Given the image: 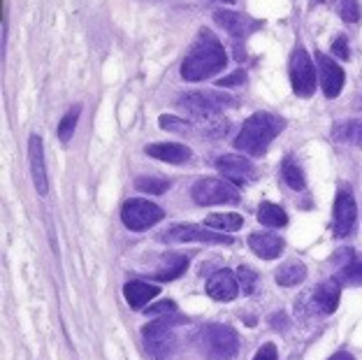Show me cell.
<instances>
[{
	"instance_id": "2e32d148",
	"label": "cell",
	"mask_w": 362,
	"mask_h": 360,
	"mask_svg": "<svg viewBox=\"0 0 362 360\" xmlns=\"http://www.w3.org/2000/svg\"><path fill=\"white\" fill-rule=\"evenodd\" d=\"M249 247H251V251L256 253L258 258L272 260V258L281 256L286 242L279 235H274V233H253L249 237Z\"/></svg>"
},
{
	"instance_id": "8992f818",
	"label": "cell",
	"mask_w": 362,
	"mask_h": 360,
	"mask_svg": "<svg viewBox=\"0 0 362 360\" xmlns=\"http://www.w3.org/2000/svg\"><path fill=\"white\" fill-rule=\"evenodd\" d=\"M191 195L195 204L200 207H209V204H226V202H237L240 200V191L237 184L226 182V179L216 177H202L197 179L191 188Z\"/></svg>"
},
{
	"instance_id": "277c9868",
	"label": "cell",
	"mask_w": 362,
	"mask_h": 360,
	"mask_svg": "<svg viewBox=\"0 0 362 360\" xmlns=\"http://www.w3.org/2000/svg\"><path fill=\"white\" fill-rule=\"evenodd\" d=\"M235 98L226 93H214V91H188L179 98V108H184L193 119L207 121L218 117L226 108H233Z\"/></svg>"
},
{
	"instance_id": "4dcf8cb0",
	"label": "cell",
	"mask_w": 362,
	"mask_h": 360,
	"mask_svg": "<svg viewBox=\"0 0 362 360\" xmlns=\"http://www.w3.org/2000/svg\"><path fill=\"white\" fill-rule=\"evenodd\" d=\"M360 14V0H339V16L346 23H358Z\"/></svg>"
},
{
	"instance_id": "f546056e",
	"label": "cell",
	"mask_w": 362,
	"mask_h": 360,
	"mask_svg": "<svg viewBox=\"0 0 362 360\" xmlns=\"http://www.w3.org/2000/svg\"><path fill=\"white\" fill-rule=\"evenodd\" d=\"M237 281H240V289L246 293V296H251L253 289H256V284H258V274L253 272L249 265H242L240 269H237Z\"/></svg>"
},
{
	"instance_id": "6da1fadb",
	"label": "cell",
	"mask_w": 362,
	"mask_h": 360,
	"mask_svg": "<svg viewBox=\"0 0 362 360\" xmlns=\"http://www.w3.org/2000/svg\"><path fill=\"white\" fill-rule=\"evenodd\" d=\"M226 63L228 56L223 45L207 28H202L197 33V40L193 42L191 52L186 54L184 65H181V77L186 81H202L223 70Z\"/></svg>"
},
{
	"instance_id": "d4e9b609",
	"label": "cell",
	"mask_w": 362,
	"mask_h": 360,
	"mask_svg": "<svg viewBox=\"0 0 362 360\" xmlns=\"http://www.w3.org/2000/svg\"><path fill=\"white\" fill-rule=\"evenodd\" d=\"M79 114H81V105H75V108H70L68 114H65V117L61 119V124H59V140L63 144H68L72 140V135H75Z\"/></svg>"
},
{
	"instance_id": "f1b7e54d",
	"label": "cell",
	"mask_w": 362,
	"mask_h": 360,
	"mask_svg": "<svg viewBox=\"0 0 362 360\" xmlns=\"http://www.w3.org/2000/svg\"><path fill=\"white\" fill-rule=\"evenodd\" d=\"M337 279L341 284H349V286H358L362 284V260H353V263L344 265L337 274Z\"/></svg>"
},
{
	"instance_id": "5b68a950",
	"label": "cell",
	"mask_w": 362,
	"mask_h": 360,
	"mask_svg": "<svg viewBox=\"0 0 362 360\" xmlns=\"http://www.w3.org/2000/svg\"><path fill=\"white\" fill-rule=\"evenodd\" d=\"M170 321H179V316L175 318H156V321L146 323L142 328V342L146 354L156 360H165L172 356V351L177 347V337L170 328Z\"/></svg>"
},
{
	"instance_id": "3957f363",
	"label": "cell",
	"mask_w": 362,
	"mask_h": 360,
	"mask_svg": "<svg viewBox=\"0 0 362 360\" xmlns=\"http://www.w3.org/2000/svg\"><path fill=\"white\" fill-rule=\"evenodd\" d=\"M197 347L209 360H233L240 351V339L230 325L209 323L197 335Z\"/></svg>"
},
{
	"instance_id": "7c38bea8",
	"label": "cell",
	"mask_w": 362,
	"mask_h": 360,
	"mask_svg": "<svg viewBox=\"0 0 362 360\" xmlns=\"http://www.w3.org/2000/svg\"><path fill=\"white\" fill-rule=\"evenodd\" d=\"M218 173L223 175L228 182H233L237 186L249 184L253 177H256V170H253L251 161H246L244 156H237V153H226L216 161Z\"/></svg>"
},
{
	"instance_id": "1f68e13d",
	"label": "cell",
	"mask_w": 362,
	"mask_h": 360,
	"mask_svg": "<svg viewBox=\"0 0 362 360\" xmlns=\"http://www.w3.org/2000/svg\"><path fill=\"white\" fill-rule=\"evenodd\" d=\"M146 314H149V316H160V318H175V316H179L177 314V305H175V302H170V300H163V302H158V305L146 307Z\"/></svg>"
},
{
	"instance_id": "4fadbf2b",
	"label": "cell",
	"mask_w": 362,
	"mask_h": 360,
	"mask_svg": "<svg viewBox=\"0 0 362 360\" xmlns=\"http://www.w3.org/2000/svg\"><path fill=\"white\" fill-rule=\"evenodd\" d=\"M316 65H318V77L325 98H337L344 88V70L334 63V59L320 52L316 54Z\"/></svg>"
},
{
	"instance_id": "cb8c5ba5",
	"label": "cell",
	"mask_w": 362,
	"mask_h": 360,
	"mask_svg": "<svg viewBox=\"0 0 362 360\" xmlns=\"http://www.w3.org/2000/svg\"><path fill=\"white\" fill-rule=\"evenodd\" d=\"M258 221L267 228H284L288 223V216L284 207H279L274 202H262L258 207Z\"/></svg>"
},
{
	"instance_id": "d6986e66",
	"label": "cell",
	"mask_w": 362,
	"mask_h": 360,
	"mask_svg": "<svg viewBox=\"0 0 362 360\" xmlns=\"http://www.w3.org/2000/svg\"><path fill=\"white\" fill-rule=\"evenodd\" d=\"M146 153L151 158L165 161V163H186L191 158V149L179 142H160V144H149L146 146Z\"/></svg>"
},
{
	"instance_id": "9a60e30c",
	"label": "cell",
	"mask_w": 362,
	"mask_h": 360,
	"mask_svg": "<svg viewBox=\"0 0 362 360\" xmlns=\"http://www.w3.org/2000/svg\"><path fill=\"white\" fill-rule=\"evenodd\" d=\"M207 293L209 298L218 300V302H230L237 298V291H240V281H237V274L233 269H218L207 279Z\"/></svg>"
},
{
	"instance_id": "e0dca14e",
	"label": "cell",
	"mask_w": 362,
	"mask_h": 360,
	"mask_svg": "<svg viewBox=\"0 0 362 360\" xmlns=\"http://www.w3.org/2000/svg\"><path fill=\"white\" fill-rule=\"evenodd\" d=\"M158 293H160V286L142 281V279H133L123 286V296H126V302L133 309L146 307L153 298H158Z\"/></svg>"
},
{
	"instance_id": "7a4b0ae2",
	"label": "cell",
	"mask_w": 362,
	"mask_h": 360,
	"mask_svg": "<svg viewBox=\"0 0 362 360\" xmlns=\"http://www.w3.org/2000/svg\"><path fill=\"white\" fill-rule=\"evenodd\" d=\"M286 121L279 114L272 112H256L253 117L244 121L240 135L235 137V149L249 153L253 158H260L267 153V146L272 140H276L284 130Z\"/></svg>"
},
{
	"instance_id": "d6a6232c",
	"label": "cell",
	"mask_w": 362,
	"mask_h": 360,
	"mask_svg": "<svg viewBox=\"0 0 362 360\" xmlns=\"http://www.w3.org/2000/svg\"><path fill=\"white\" fill-rule=\"evenodd\" d=\"M332 54L337 56V59H341V61H349V54H351V49H349V42H346V37H337L334 42H332Z\"/></svg>"
},
{
	"instance_id": "603a6c76",
	"label": "cell",
	"mask_w": 362,
	"mask_h": 360,
	"mask_svg": "<svg viewBox=\"0 0 362 360\" xmlns=\"http://www.w3.org/2000/svg\"><path fill=\"white\" fill-rule=\"evenodd\" d=\"M204 226L211 228V231L216 233H237L242 231L244 226V219L240 214H233V211H216V214H209L207 219H204Z\"/></svg>"
},
{
	"instance_id": "ac0fdd59",
	"label": "cell",
	"mask_w": 362,
	"mask_h": 360,
	"mask_svg": "<svg viewBox=\"0 0 362 360\" xmlns=\"http://www.w3.org/2000/svg\"><path fill=\"white\" fill-rule=\"evenodd\" d=\"M339 298H341V281L339 279H327L323 284L316 286L314 291V305L320 314H332L337 307H339Z\"/></svg>"
},
{
	"instance_id": "44dd1931",
	"label": "cell",
	"mask_w": 362,
	"mask_h": 360,
	"mask_svg": "<svg viewBox=\"0 0 362 360\" xmlns=\"http://www.w3.org/2000/svg\"><path fill=\"white\" fill-rule=\"evenodd\" d=\"M186 267H188V256H181V253H168V256L163 258L160 269L153 274V279L156 281H175L186 272Z\"/></svg>"
},
{
	"instance_id": "836d02e7",
	"label": "cell",
	"mask_w": 362,
	"mask_h": 360,
	"mask_svg": "<svg viewBox=\"0 0 362 360\" xmlns=\"http://www.w3.org/2000/svg\"><path fill=\"white\" fill-rule=\"evenodd\" d=\"M244 81H246L244 70H237V72H233V75H230V77L218 79V86H242Z\"/></svg>"
},
{
	"instance_id": "4316f807",
	"label": "cell",
	"mask_w": 362,
	"mask_h": 360,
	"mask_svg": "<svg viewBox=\"0 0 362 360\" xmlns=\"http://www.w3.org/2000/svg\"><path fill=\"white\" fill-rule=\"evenodd\" d=\"M135 188H139V191H144V193L160 195L170 188V182L168 179H160V177H139L135 182Z\"/></svg>"
},
{
	"instance_id": "8d00e7d4",
	"label": "cell",
	"mask_w": 362,
	"mask_h": 360,
	"mask_svg": "<svg viewBox=\"0 0 362 360\" xmlns=\"http://www.w3.org/2000/svg\"><path fill=\"white\" fill-rule=\"evenodd\" d=\"M211 3H228L230 5V3H235V0H211Z\"/></svg>"
},
{
	"instance_id": "9c48e42d",
	"label": "cell",
	"mask_w": 362,
	"mask_h": 360,
	"mask_svg": "<svg viewBox=\"0 0 362 360\" xmlns=\"http://www.w3.org/2000/svg\"><path fill=\"white\" fill-rule=\"evenodd\" d=\"M168 242H202V244H233L235 240L228 237L226 233H216L211 228H200L195 223H184V226H175L163 235Z\"/></svg>"
},
{
	"instance_id": "5bb4252c",
	"label": "cell",
	"mask_w": 362,
	"mask_h": 360,
	"mask_svg": "<svg viewBox=\"0 0 362 360\" xmlns=\"http://www.w3.org/2000/svg\"><path fill=\"white\" fill-rule=\"evenodd\" d=\"M28 163H30L33 184H35L40 195H45L49 191V177H47V166H45V144L40 135H30V140H28Z\"/></svg>"
},
{
	"instance_id": "7402d4cb",
	"label": "cell",
	"mask_w": 362,
	"mask_h": 360,
	"mask_svg": "<svg viewBox=\"0 0 362 360\" xmlns=\"http://www.w3.org/2000/svg\"><path fill=\"white\" fill-rule=\"evenodd\" d=\"M274 279L279 286H284V289H291V286H298L307 279V265L302 263V260H291V263H284L276 267L274 272Z\"/></svg>"
},
{
	"instance_id": "d590c367",
	"label": "cell",
	"mask_w": 362,
	"mask_h": 360,
	"mask_svg": "<svg viewBox=\"0 0 362 360\" xmlns=\"http://www.w3.org/2000/svg\"><path fill=\"white\" fill-rule=\"evenodd\" d=\"M327 360H356L351 354H346V351H339V354H334L332 358H327Z\"/></svg>"
},
{
	"instance_id": "ba28073f",
	"label": "cell",
	"mask_w": 362,
	"mask_h": 360,
	"mask_svg": "<svg viewBox=\"0 0 362 360\" xmlns=\"http://www.w3.org/2000/svg\"><path fill=\"white\" fill-rule=\"evenodd\" d=\"M291 84L293 91L300 98H311L316 91L318 84V72L311 63L309 54L302 47H295V52L291 56Z\"/></svg>"
},
{
	"instance_id": "8fae6325",
	"label": "cell",
	"mask_w": 362,
	"mask_h": 360,
	"mask_svg": "<svg viewBox=\"0 0 362 360\" xmlns=\"http://www.w3.org/2000/svg\"><path fill=\"white\" fill-rule=\"evenodd\" d=\"M356 219H358L356 198H353V193L349 188H341L334 200V233H337V237L351 235L353 228H356Z\"/></svg>"
},
{
	"instance_id": "ffe728a7",
	"label": "cell",
	"mask_w": 362,
	"mask_h": 360,
	"mask_svg": "<svg viewBox=\"0 0 362 360\" xmlns=\"http://www.w3.org/2000/svg\"><path fill=\"white\" fill-rule=\"evenodd\" d=\"M332 140L339 142V144L362 146V119H349V121H339V124H334Z\"/></svg>"
},
{
	"instance_id": "e575fe53",
	"label": "cell",
	"mask_w": 362,
	"mask_h": 360,
	"mask_svg": "<svg viewBox=\"0 0 362 360\" xmlns=\"http://www.w3.org/2000/svg\"><path fill=\"white\" fill-rule=\"evenodd\" d=\"M253 360H276V347L274 344H262Z\"/></svg>"
},
{
	"instance_id": "83f0119b",
	"label": "cell",
	"mask_w": 362,
	"mask_h": 360,
	"mask_svg": "<svg viewBox=\"0 0 362 360\" xmlns=\"http://www.w3.org/2000/svg\"><path fill=\"white\" fill-rule=\"evenodd\" d=\"M158 124L163 130H168V133H181V135H188L193 130V124L186 119H179V117H172V114H165V117L158 119Z\"/></svg>"
},
{
	"instance_id": "484cf974",
	"label": "cell",
	"mask_w": 362,
	"mask_h": 360,
	"mask_svg": "<svg viewBox=\"0 0 362 360\" xmlns=\"http://www.w3.org/2000/svg\"><path fill=\"white\" fill-rule=\"evenodd\" d=\"M281 173H284V182L291 186L293 191H304V173H302V168L298 166V163H295V158L284 161Z\"/></svg>"
},
{
	"instance_id": "30bf717a",
	"label": "cell",
	"mask_w": 362,
	"mask_h": 360,
	"mask_svg": "<svg viewBox=\"0 0 362 360\" xmlns=\"http://www.w3.org/2000/svg\"><path fill=\"white\" fill-rule=\"evenodd\" d=\"M214 19H216L218 26L223 28L233 40H237V42H244L253 30H258L262 26L260 21L251 19V16L240 14V12H230V10H216L214 12Z\"/></svg>"
},
{
	"instance_id": "52a82bcc",
	"label": "cell",
	"mask_w": 362,
	"mask_h": 360,
	"mask_svg": "<svg viewBox=\"0 0 362 360\" xmlns=\"http://www.w3.org/2000/svg\"><path fill=\"white\" fill-rule=\"evenodd\" d=\"M163 209L158 207L156 202L151 200H142V198H133V200H126L121 207V219H123V226L133 233H142V231H149L156 223L163 221Z\"/></svg>"
}]
</instances>
